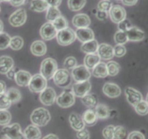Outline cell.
Listing matches in <instances>:
<instances>
[{"label":"cell","mask_w":148,"mask_h":139,"mask_svg":"<svg viewBox=\"0 0 148 139\" xmlns=\"http://www.w3.org/2000/svg\"><path fill=\"white\" fill-rule=\"evenodd\" d=\"M14 67V61L9 56H0V73L6 74Z\"/></svg>","instance_id":"d4e9b609"},{"label":"cell","mask_w":148,"mask_h":139,"mask_svg":"<svg viewBox=\"0 0 148 139\" xmlns=\"http://www.w3.org/2000/svg\"><path fill=\"white\" fill-rule=\"evenodd\" d=\"M127 139H145V136L139 131H133L130 133Z\"/></svg>","instance_id":"f907efd6"},{"label":"cell","mask_w":148,"mask_h":139,"mask_svg":"<svg viewBox=\"0 0 148 139\" xmlns=\"http://www.w3.org/2000/svg\"><path fill=\"white\" fill-rule=\"evenodd\" d=\"M96 17L100 20H105L108 17V12L103 11H100L98 10L96 12Z\"/></svg>","instance_id":"816d5d0a"},{"label":"cell","mask_w":148,"mask_h":139,"mask_svg":"<svg viewBox=\"0 0 148 139\" xmlns=\"http://www.w3.org/2000/svg\"><path fill=\"white\" fill-rule=\"evenodd\" d=\"M95 111L96 113L98 118L106 119L111 114L110 109L105 104H98L95 106Z\"/></svg>","instance_id":"f546056e"},{"label":"cell","mask_w":148,"mask_h":139,"mask_svg":"<svg viewBox=\"0 0 148 139\" xmlns=\"http://www.w3.org/2000/svg\"><path fill=\"white\" fill-rule=\"evenodd\" d=\"M77 139H90V133L88 130L84 128L79 131H77Z\"/></svg>","instance_id":"681fc988"},{"label":"cell","mask_w":148,"mask_h":139,"mask_svg":"<svg viewBox=\"0 0 148 139\" xmlns=\"http://www.w3.org/2000/svg\"><path fill=\"white\" fill-rule=\"evenodd\" d=\"M43 139H59L58 136L55 134H49L43 138Z\"/></svg>","instance_id":"680465c9"},{"label":"cell","mask_w":148,"mask_h":139,"mask_svg":"<svg viewBox=\"0 0 148 139\" xmlns=\"http://www.w3.org/2000/svg\"><path fill=\"white\" fill-rule=\"evenodd\" d=\"M0 12H1V7H0Z\"/></svg>","instance_id":"e7e4bbea"},{"label":"cell","mask_w":148,"mask_h":139,"mask_svg":"<svg viewBox=\"0 0 148 139\" xmlns=\"http://www.w3.org/2000/svg\"><path fill=\"white\" fill-rule=\"evenodd\" d=\"M103 92L110 98H116L121 95V88L118 85L113 83H106L103 87Z\"/></svg>","instance_id":"2e32d148"},{"label":"cell","mask_w":148,"mask_h":139,"mask_svg":"<svg viewBox=\"0 0 148 139\" xmlns=\"http://www.w3.org/2000/svg\"><path fill=\"white\" fill-rule=\"evenodd\" d=\"M49 6L58 7L62 3V0H45Z\"/></svg>","instance_id":"f5cc1de1"},{"label":"cell","mask_w":148,"mask_h":139,"mask_svg":"<svg viewBox=\"0 0 148 139\" xmlns=\"http://www.w3.org/2000/svg\"><path fill=\"white\" fill-rule=\"evenodd\" d=\"M30 120L35 125L38 127H43L51 120V114L46 109L39 107L33 110L30 115Z\"/></svg>","instance_id":"6da1fadb"},{"label":"cell","mask_w":148,"mask_h":139,"mask_svg":"<svg viewBox=\"0 0 148 139\" xmlns=\"http://www.w3.org/2000/svg\"><path fill=\"white\" fill-rule=\"evenodd\" d=\"M119 25V30L121 31L126 32L128 29H130L132 27V24L130 22V20H127V19H124V20H122L121 22H120L119 23H118Z\"/></svg>","instance_id":"c3c4849f"},{"label":"cell","mask_w":148,"mask_h":139,"mask_svg":"<svg viewBox=\"0 0 148 139\" xmlns=\"http://www.w3.org/2000/svg\"><path fill=\"white\" fill-rule=\"evenodd\" d=\"M57 34V30L51 22L44 23L40 30V35L45 41H50L55 38Z\"/></svg>","instance_id":"7c38bea8"},{"label":"cell","mask_w":148,"mask_h":139,"mask_svg":"<svg viewBox=\"0 0 148 139\" xmlns=\"http://www.w3.org/2000/svg\"><path fill=\"white\" fill-rule=\"evenodd\" d=\"M128 41H141L145 38V33L137 27L132 26L126 31Z\"/></svg>","instance_id":"e0dca14e"},{"label":"cell","mask_w":148,"mask_h":139,"mask_svg":"<svg viewBox=\"0 0 148 139\" xmlns=\"http://www.w3.org/2000/svg\"><path fill=\"white\" fill-rule=\"evenodd\" d=\"M107 65V70H108V75L110 76H116L118 75L120 71V65L118 62L114 61H109Z\"/></svg>","instance_id":"d590c367"},{"label":"cell","mask_w":148,"mask_h":139,"mask_svg":"<svg viewBox=\"0 0 148 139\" xmlns=\"http://www.w3.org/2000/svg\"><path fill=\"white\" fill-rule=\"evenodd\" d=\"M86 4V0H68V7L74 12L82 10Z\"/></svg>","instance_id":"836d02e7"},{"label":"cell","mask_w":148,"mask_h":139,"mask_svg":"<svg viewBox=\"0 0 148 139\" xmlns=\"http://www.w3.org/2000/svg\"><path fill=\"white\" fill-rule=\"evenodd\" d=\"M135 111L140 115L144 116L148 114V103L146 101L142 100L134 107Z\"/></svg>","instance_id":"74e56055"},{"label":"cell","mask_w":148,"mask_h":139,"mask_svg":"<svg viewBox=\"0 0 148 139\" xmlns=\"http://www.w3.org/2000/svg\"><path fill=\"white\" fill-rule=\"evenodd\" d=\"M109 16L111 20L114 23H119L127 17V12L125 9L121 6L118 5H112L111 8L109 10Z\"/></svg>","instance_id":"8fae6325"},{"label":"cell","mask_w":148,"mask_h":139,"mask_svg":"<svg viewBox=\"0 0 148 139\" xmlns=\"http://www.w3.org/2000/svg\"><path fill=\"white\" fill-rule=\"evenodd\" d=\"M6 94L8 96L9 99L12 102V104L17 103L21 99V93L17 88H10L7 90Z\"/></svg>","instance_id":"1f68e13d"},{"label":"cell","mask_w":148,"mask_h":139,"mask_svg":"<svg viewBox=\"0 0 148 139\" xmlns=\"http://www.w3.org/2000/svg\"><path fill=\"white\" fill-rule=\"evenodd\" d=\"M12 102L9 99L6 93L0 94V109H7L11 106Z\"/></svg>","instance_id":"7bdbcfd3"},{"label":"cell","mask_w":148,"mask_h":139,"mask_svg":"<svg viewBox=\"0 0 148 139\" xmlns=\"http://www.w3.org/2000/svg\"><path fill=\"white\" fill-rule=\"evenodd\" d=\"M72 24L77 28H88L90 25V19L86 14H77L72 18Z\"/></svg>","instance_id":"ffe728a7"},{"label":"cell","mask_w":148,"mask_h":139,"mask_svg":"<svg viewBox=\"0 0 148 139\" xmlns=\"http://www.w3.org/2000/svg\"><path fill=\"white\" fill-rule=\"evenodd\" d=\"M49 7V5L45 0H31L30 2V10L37 12L46 11Z\"/></svg>","instance_id":"83f0119b"},{"label":"cell","mask_w":148,"mask_h":139,"mask_svg":"<svg viewBox=\"0 0 148 139\" xmlns=\"http://www.w3.org/2000/svg\"><path fill=\"white\" fill-rule=\"evenodd\" d=\"M125 94L127 101L134 107L142 100H143V97L141 93L132 87H127L126 88Z\"/></svg>","instance_id":"5bb4252c"},{"label":"cell","mask_w":148,"mask_h":139,"mask_svg":"<svg viewBox=\"0 0 148 139\" xmlns=\"http://www.w3.org/2000/svg\"><path fill=\"white\" fill-rule=\"evenodd\" d=\"M61 16V12L59 9L56 7H51L49 6L47 9V12H46V18L49 22H52L56 20V18Z\"/></svg>","instance_id":"d6a6232c"},{"label":"cell","mask_w":148,"mask_h":139,"mask_svg":"<svg viewBox=\"0 0 148 139\" xmlns=\"http://www.w3.org/2000/svg\"><path fill=\"white\" fill-rule=\"evenodd\" d=\"M90 76V72L83 65H77L73 70H72V77L76 82L89 81Z\"/></svg>","instance_id":"ba28073f"},{"label":"cell","mask_w":148,"mask_h":139,"mask_svg":"<svg viewBox=\"0 0 148 139\" xmlns=\"http://www.w3.org/2000/svg\"><path fill=\"white\" fill-rule=\"evenodd\" d=\"M56 70H57V62L53 58H46L40 65V75L47 81L53 78Z\"/></svg>","instance_id":"7a4b0ae2"},{"label":"cell","mask_w":148,"mask_h":139,"mask_svg":"<svg viewBox=\"0 0 148 139\" xmlns=\"http://www.w3.org/2000/svg\"><path fill=\"white\" fill-rule=\"evenodd\" d=\"M26 0H9V2L14 7H20L25 4Z\"/></svg>","instance_id":"db71d44e"},{"label":"cell","mask_w":148,"mask_h":139,"mask_svg":"<svg viewBox=\"0 0 148 139\" xmlns=\"http://www.w3.org/2000/svg\"><path fill=\"white\" fill-rule=\"evenodd\" d=\"M91 83L89 81L83 82H77L72 86V92L77 97H83L91 90Z\"/></svg>","instance_id":"4fadbf2b"},{"label":"cell","mask_w":148,"mask_h":139,"mask_svg":"<svg viewBox=\"0 0 148 139\" xmlns=\"http://www.w3.org/2000/svg\"><path fill=\"white\" fill-rule=\"evenodd\" d=\"M82 102L88 107H95L98 104V98L94 94H87L82 97Z\"/></svg>","instance_id":"4dcf8cb0"},{"label":"cell","mask_w":148,"mask_h":139,"mask_svg":"<svg viewBox=\"0 0 148 139\" xmlns=\"http://www.w3.org/2000/svg\"><path fill=\"white\" fill-rule=\"evenodd\" d=\"M69 121L71 125V127L76 131H79L85 128V123L82 117L77 113H72L69 117Z\"/></svg>","instance_id":"44dd1931"},{"label":"cell","mask_w":148,"mask_h":139,"mask_svg":"<svg viewBox=\"0 0 148 139\" xmlns=\"http://www.w3.org/2000/svg\"><path fill=\"white\" fill-rule=\"evenodd\" d=\"M56 104L62 108H68L75 103V97L72 90L65 89L56 98Z\"/></svg>","instance_id":"52a82bcc"},{"label":"cell","mask_w":148,"mask_h":139,"mask_svg":"<svg viewBox=\"0 0 148 139\" xmlns=\"http://www.w3.org/2000/svg\"><path fill=\"white\" fill-rule=\"evenodd\" d=\"M100 56L95 53L87 54L84 58V64L88 69H92L100 62Z\"/></svg>","instance_id":"4316f807"},{"label":"cell","mask_w":148,"mask_h":139,"mask_svg":"<svg viewBox=\"0 0 148 139\" xmlns=\"http://www.w3.org/2000/svg\"><path fill=\"white\" fill-rule=\"evenodd\" d=\"M56 98V91L51 87H46L39 96L40 102L45 106H51L55 102Z\"/></svg>","instance_id":"30bf717a"},{"label":"cell","mask_w":148,"mask_h":139,"mask_svg":"<svg viewBox=\"0 0 148 139\" xmlns=\"http://www.w3.org/2000/svg\"><path fill=\"white\" fill-rule=\"evenodd\" d=\"M1 1H9V0H0V2Z\"/></svg>","instance_id":"94428289"},{"label":"cell","mask_w":148,"mask_h":139,"mask_svg":"<svg viewBox=\"0 0 148 139\" xmlns=\"http://www.w3.org/2000/svg\"><path fill=\"white\" fill-rule=\"evenodd\" d=\"M1 133L8 139H25L24 133H22L21 127L18 123L5 125L1 130Z\"/></svg>","instance_id":"277c9868"},{"label":"cell","mask_w":148,"mask_h":139,"mask_svg":"<svg viewBox=\"0 0 148 139\" xmlns=\"http://www.w3.org/2000/svg\"><path fill=\"white\" fill-rule=\"evenodd\" d=\"M138 0H121L123 4L126 6H134L137 3Z\"/></svg>","instance_id":"9f6ffc18"},{"label":"cell","mask_w":148,"mask_h":139,"mask_svg":"<svg viewBox=\"0 0 148 139\" xmlns=\"http://www.w3.org/2000/svg\"><path fill=\"white\" fill-rule=\"evenodd\" d=\"M3 28H4V25H3L2 21L0 20V33H1V32H2Z\"/></svg>","instance_id":"91938a15"},{"label":"cell","mask_w":148,"mask_h":139,"mask_svg":"<svg viewBox=\"0 0 148 139\" xmlns=\"http://www.w3.org/2000/svg\"><path fill=\"white\" fill-rule=\"evenodd\" d=\"M92 75L95 78H106L108 76V70L106 64L104 62H99L92 68Z\"/></svg>","instance_id":"484cf974"},{"label":"cell","mask_w":148,"mask_h":139,"mask_svg":"<svg viewBox=\"0 0 148 139\" xmlns=\"http://www.w3.org/2000/svg\"><path fill=\"white\" fill-rule=\"evenodd\" d=\"M30 51L35 56H40L46 54L47 48H46V45L45 44L44 42L38 40L32 43L31 46H30Z\"/></svg>","instance_id":"7402d4cb"},{"label":"cell","mask_w":148,"mask_h":139,"mask_svg":"<svg viewBox=\"0 0 148 139\" xmlns=\"http://www.w3.org/2000/svg\"><path fill=\"white\" fill-rule=\"evenodd\" d=\"M146 101H147V102L148 103V94H147V98H146Z\"/></svg>","instance_id":"6125c7cd"},{"label":"cell","mask_w":148,"mask_h":139,"mask_svg":"<svg viewBox=\"0 0 148 139\" xmlns=\"http://www.w3.org/2000/svg\"><path fill=\"white\" fill-rule=\"evenodd\" d=\"M82 118L85 125L89 126V127L95 125L98 121V116H97L95 110L91 109L86 110L83 113Z\"/></svg>","instance_id":"603a6c76"},{"label":"cell","mask_w":148,"mask_h":139,"mask_svg":"<svg viewBox=\"0 0 148 139\" xmlns=\"http://www.w3.org/2000/svg\"><path fill=\"white\" fill-rule=\"evenodd\" d=\"M23 45H24V41L23 38L19 36H15L11 38L9 46H10V48L13 50H20L23 48Z\"/></svg>","instance_id":"e575fe53"},{"label":"cell","mask_w":148,"mask_h":139,"mask_svg":"<svg viewBox=\"0 0 148 139\" xmlns=\"http://www.w3.org/2000/svg\"><path fill=\"white\" fill-rule=\"evenodd\" d=\"M10 36L7 33L1 32L0 33V49H5L10 46Z\"/></svg>","instance_id":"b9f144b4"},{"label":"cell","mask_w":148,"mask_h":139,"mask_svg":"<svg viewBox=\"0 0 148 139\" xmlns=\"http://www.w3.org/2000/svg\"><path fill=\"white\" fill-rule=\"evenodd\" d=\"M114 125H108L103 130L102 133L103 136L105 139H114Z\"/></svg>","instance_id":"bcb514c9"},{"label":"cell","mask_w":148,"mask_h":139,"mask_svg":"<svg viewBox=\"0 0 148 139\" xmlns=\"http://www.w3.org/2000/svg\"><path fill=\"white\" fill-rule=\"evenodd\" d=\"M98 54L100 58L104 60H109L114 56V48L107 43H101L98 46Z\"/></svg>","instance_id":"9a60e30c"},{"label":"cell","mask_w":148,"mask_h":139,"mask_svg":"<svg viewBox=\"0 0 148 139\" xmlns=\"http://www.w3.org/2000/svg\"><path fill=\"white\" fill-rule=\"evenodd\" d=\"M53 26L56 28V29L57 30H63V29L66 28L68 27V22L66 20V19L63 16H59L58 18H56V20H53L52 22Z\"/></svg>","instance_id":"8d00e7d4"},{"label":"cell","mask_w":148,"mask_h":139,"mask_svg":"<svg viewBox=\"0 0 148 139\" xmlns=\"http://www.w3.org/2000/svg\"><path fill=\"white\" fill-rule=\"evenodd\" d=\"M31 75L30 72L25 70H18L16 72L15 76H14V81H15L16 83L19 85V86H27L28 85L29 83H30V79H31Z\"/></svg>","instance_id":"d6986e66"},{"label":"cell","mask_w":148,"mask_h":139,"mask_svg":"<svg viewBox=\"0 0 148 139\" xmlns=\"http://www.w3.org/2000/svg\"><path fill=\"white\" fill-rule=\"evenodd\" d=\"M27 13L25 9H18L9 17V23L13 27H20L25 23Z\"/></svg>","instance_id":"9c48e42d"},{"label":"cell","mask_w":148,"mask_h":139,"mask_svg":"<svg viewBox=\"0 0 148 139\" xmlns=\"http://www.w3.org/2000/svg\"><path fill=\"white\" fill-rule=\"evenodd\" d=\"M11 120V114L7 109H0V125H7Z\"/></svg>","instance_id":"f35d334b"},{"label":"cell","mask_w":148,"mask_h":139,"mask_svg":"<svg viewBox=\"0 0 148 139\" xmlns=\"http://www.w3.org/2000/svg\"><path fill=\"white\" fill-rule=\"evenodd\" d=\"M15 73H16V71H14V68H12L11 70L8 71V72L6 73L7 75V78L10 80H14V76H15Z\"/></svg>","instance_id":"11a10c76"},{"label":"cell","mask_w":148,"mask_h":139,"mask_svg":"<svg viewBox=\"0 0 148 139\" xmlns=\"http://www.w3.org/2000/svg\"><path fill=\"white\" fill-rule=\"evenodd\" d=\"M75 32L70 28L67 27L63 30H59L56 34L57 42L62 46H68L76 40Z\"/></svg>","instance_id":"5b68a950"},{"label":"cell","mask_w":148,"mask_h":139,"mask_svg":"<svg viewBox=\"0 0 148 139\" xmlns=\"http://www.w3.org/2000/svg\"><path fill=\"white\" fill-rule=\"evenodd\" d=\"M114 41L117 44L124 45L128 41V38H127V33L124 31L118 30L114 35Z\"/></svg>","instance_id":"ab89813d"},{"label":"cell","mask_w":148,"mask_h":139,"mask_svg":"<svg viewBox=\"0 0 148 139\" xmlns=\"http://www.w3.org/2000/svg\"><path fill=\"white\" fill-rule=\"evenodd\" d=\"M47 86V80L40 74H36L31 77L28 84L29 89L33 93H40Z\"/></svg>","instance_id":"8992f818"},{"label":"cell","mask_w":148,"mask_h":139,"mask_svg":"<svg viewBox=\"0 0 148 139\" xmlns=\"http://www.w3.org/2000/svg\"><path fill=\"white\" fill-rule=\"evenodd\" d=\"M75 34L78 40L82 43H85L94 39L93 31L88 28H78L75 32Z\"/></svg>","instance_id":"ac0fdd59"},{"label":"cell","mask_w":148,"mask_h":139,"mask_svg":"<svg viewBox=\"0 0 148 139\" xmlns=\"http://www.w3.org/2000/svg\"><path fill=\"white\" fill-rule=\"evenodd\" d=\"M112 7V3L109 0H101L98 4V10L108 12Z\"/></svg>","instance_id":"f6af8a7d"},{"label":"cell","mask_w":148,"mask_h":139,"mask_svg":"<svg viewBox=\"0 0 148 139\" xmlns=\"http://www.w3.org/2000/svg\"><path fill=\"white\" fill-rule=\"evenodd\" d=\"M6 91V84L4 81H0V94L5 93Z\"/></svg>","instance_id":"6f0895ef"},{"label":"cell","mask_w":148,"mask_h":139,"mask_svg":"<svg viewBox=\"0 0 148 139\" xmlns=\"http://www.w3.org/2000/svg\"><path fill=\"white\" fill-rule=\"evenodd\" d=\"M53 79L55 84L62 88H66L72 83L71 74L66 69L57 70L53 75Z\"/></svg>","instance_id":"3957f363"},{"label":"cell","mask_w":148,"mask_h":139,"mask_svg":"<svg viewBox=\"0 0 148 139\" xmlns=\"http://www.w3.org/2000/svg\"><path fill=\"white\" fill-rule=\"evenodd\" d=\"M24 136L26 139H40L41 132L38 127L35 125H30L24 130Z\"/></svg>","instance_id":"cb8c5ba5"},{"label":"cell","mask_w":148,"mask_h":139,"mask_svg":"<svg viewBox=\"0 0 148 139\" xmlns=\"http://www.w3.org/2000/svg\"><path fill=\"white\" fill-rule=\"evenodd\" d=\"M98 43L95 39L82 43L81 46V51L85 54L95 53L98 50Z\"/></svg>","instance_id":"f1b7e54d"},{"label":"cell","mask_w":148,"mask_h":139,"mask_svg":"<svg viewBox=\"0 0 148 139\" xmlns=\"http://www.w3.org/2000/svg\"><path fill=\"white\" fill-rule=\"evenodd\" d=\"M1 139H8V138H6V137H4V138H1Z\"/></svg>","instance_id":"be15d7a7"},{"label":"cell","mask_w":148,"mask_h":139,"mask_svg":"<svg viewBox=\"0 0 148 139\" xmlns=\"http://www.w3.org/2000/svg\"><path fill=\"white\" fill-rule=\"evenodd\" d=\"M114 56H117V57H121V56H124L126 54L127 49H126L125 46L124 45L117 44L114 48Z\"/></svg>","instance_id":"7dc6e473"},{"label":"cell","mask_w":148,"mask_h":139,"mask_svg":"<svg viewBox=\"0 0 148 139\" xmlns=\"http://www.w3.org/2000/svg\"><path fill=\"white\" fill-rule=\"evenodd\" d=\"M127 130L123 126L118 125L115 127L114 132V139H125L127 137Z\"/></svg>","instance_id":"60d3db41"},{"label":"cell","mask_w":148,"mask_h":139,"mask_svg":"<svg viewBox=\"0 0 148 139\" xmlns=\"http://www.w3.org/2000/svg\"><path fill=\"white\" fill-rule=\"evenodd\" d=\"M77 62L74 56H68L64 62V67L67 70H73L77 66Z\"/></svg>","instance_id":"ee69618b"}]
</instances>
